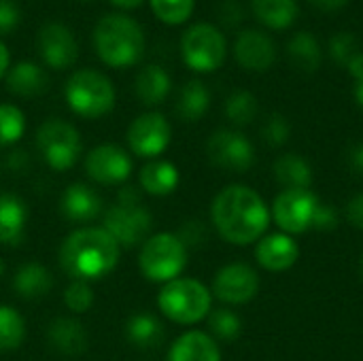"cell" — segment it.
<instances>
[{
    "label": "cell",
    "instance_id": "cell-50",
    "mask_svg": "<svg viewBox=\"0 0 363 361\" xmlns=\"http://www.w3.org/2000/svg\"><path fill=\"white\" fill-rule=\"evenodd\" d=\"M359 274H362V279H363V255H362V262H359Z\"/></svg>",
    "mask_w": 363,
    "mask_h": 361
},
{
    "label": "cell",
    "instance_id": "cell-20",
    "mask_svg": "<svg viewBox=\"0 0 363 361\" xmlns=\"http://www.w3.org/2000/svg\"><path fill=\"white\" fill-rule=\"evenodd\" d=\"M47 338L49 345L66 357H79L87 349V332L83 323L72 317H57L49 323Z\"/></svg>",
    "mask_w": 363,
    "mask_h": 361
},
{
    "label": "cell",
    "instance_id": "cell-4",
    "mask_svg": "<svg viewBox=\"0 0 363 361\" xmlns=\"http://www.w3.org/2000/svg\"><path fill=\"white\" fill-rule=\"evenodd\" d=\"M68 106L85 119H98L115 109V87L111 79L94 68H83L70 74L64 87Z\"/></svg>",
    "mask_w": 363,
    "mask_h": 361
},
{
    "label": "cell",
    "instance_id": "cell-19",
    "mask_svg": "<svg viewBox=\"0 0 363 361\" xmlns=\"http://www.w3.org/2000/svg\"><path fill=\"white\" fill-rule=\"evenodd\" d=\"M168 361H221V351L213 336L191 330L172 343Z\"/></svg>",
    "mask_w": 363,
    "mask_h": 361
},
{
    "label": "cell",
    "instance_id": "cell-33",
    "mask_svg": "<svg viewBox=\"0 0 363 361\" xmlns=\"http://www.w3.org/2000/svg\"><path fill=\"white\" fill-rule=\"evenodd\" d=\"M26 132V117L19 106L2 102L0 104V147L15 145Z\"/></svg>",
    "mask_w": 363,
    "mask_h": 361
},
{
    "label": "cell",
    "instance_id": "cell-23",
    "mask_svg": "<svg viewBox=\"0 0 363 361\" xmlns=\"http://www.w3.org/2000/svg\"><path fill=\"white\" fill-rule=\"evenodd\" d=\"M170 87H172L170 74L160 64L145 66L134 81V91L145 106H155L164 102L170 94Z\"/></svg>",
    "mask_w": 363,
    "mask_h": 361
},
{
    "label": "cell",
    "instance_id": "cell-34",
    "mask_svg": "<svg viewBox=\"0 0 363 361\" xmlns=\"http://www.w3.org/2000/svg\"><path fill=\"white\" fill-rule=\"evenodd\" d=\"M149 4L160 21L168 26H181L191 17L196 0H149Z\"/></svg>",
    "mask_w": 363,
    "mask_h": 361
},
{
    "label": "cell",
    "instance_id": "cell-18",
    "mask_svg": "<svg viewBox=\"0 0 363 361\" xmlns=\"http://www.w3.org/2000/svg\"><path fill=\"white\" fill-rule=\"evenodd\" d=\"M255 257L264 270L285 272L298 262L300 247L289 234H270L266 238H259V245L255 249Z\"/></svg>",
    "mask_w": 363,
    "mask_h": 361
},
{
    "label": "cell",
    "instance_id": "cell-13",
    "mask_svg": "<svg viewBox=\"0 0 363 361\" xmlns=\"http://www.w3.org/2000/svg\"><path fill=\"white\" fill-rule=\"evenodd\" d=\"M85 172L100 185H121L132 174V157L117 145H98L85 155Z\"/></svg>",
    "mask_w": 363,
    "mask_h": 361
},
{
    "label": "cell",
    "instance_id": "cell-24",
    "mask_svg": "<svg viewBox=\"0 0 363 361\" xmlns=\"http://www.w3.org/2000/svg\"><path fill=\"white\" fill-rule=\"evenodd\" d=\"M164 326L157 317H153L151 313H136L128 319L125 323V338L132 347L149 351V349H157L164 343Z\"/></svg>",
    "mask_w": 363,
    "mask_h": 361
},
{
    "label": "cell",
    "instance_id": "cell-27",
    "mask_svg": "<svg viewBox=\"0 0 363 361\" xmlns=\"http://www.w3.org/2000/svg\"><path fill=\"white\" fill-rule=\"evenodd\" d=\"M251 9L264 26L274 30L289 28L300 15L296 0H251Z\"/></svg>",
    "mask_w": 363,
    "mask_h": 361
},
{
    "label": "cell",
    "instance_id": "cell-42",
    "mask_svg": "<svg viewBox=\"0 0 363 361\" xmlns=\"http://www.w3.org/2000/svg\"><path fill=\"white\" fill-rule=\"evenodd\" d=\"M347 217L351 221V226H355L357 230H363V194L355 196L349 206H347Z\"/></svg>",
    "mask_w": 363,
    "mask_h": 361
},
{
    "label": "cell",
    "instance_id": "cell-29",
    "mask_svg": "<svg viewBox=\"0 0 363 361\" xmlns=\"http://www.w3.org/2000/svg\"><path fill=\"white\" fill-rule=\"evenodd\" d=\"M274 177L287 189H311L313 170L308 162L296 153H287L274 162Z\"/></svg>",
    "mask_w": 363,
    "mask_h": 361
},
{
    "label": "cell",
    "instance_id": "cell-16",
    "mask_svg": "<svg viewBox=\"0 0 363 361\" xmlns=\"http://www.w3.org/2000/svg\"><path fill=\"white\" fill-rule=\"evenodd\" d=\"M234 55L242 68L249 70H268L277 57L274 43L262 30H242L234 40Z\"/></svg>",
    "mask_w": 363,
    "mask_h": 361
},
{
    "label": "cell",
    "instance_id": "cell-17",
    "mask_svg": "<svg viewBox=\"0 0 363 361\" xmlns=\"http://www.w3.org/2000/svg\"><path fill=\"white\" fill-rule=\"evenodd\" d=\"M104 211L100 194L85 185V183H74L64 189L60 198V213L66 221L72 223H89L98 219Z\"/></svg>",
    "mask_w": 363,
    "mask_h": 361
},
{
    "label": "cell",
    "instance_id": "cell-28",
    "mask_svg": "<svg viewBox=\"0 0 363 361\" xmlns=\"http://www.w3.org/2000/svg\"><path fill=\"white\" fill-rule=\"evenodd\" d=\"M208 106H211V94L202 81L191 79L181 87V94L177 100V113L183 121L202 119L206 115Z\"/></svg>",
    "mask_w": 363,
    "mask_h": 361
},
{
    "label": "cell",
    "instance_id": "cell-49",
    "mask_svg": "<svg viewBox=\"0 0 363 361\" xmlns=\"http://www.w3.org/2000/svg\"><path fill=\"white\" fill-rule=\"evenodd\" d=\"M4 270H6V268H4V264H2V260H0V279H2V274H4Z\"/></svg>",
    "mask_w": 363,
    "mask_h": 361
},
{
    "label": "cell",
    "instance_id": "cell-11",
    "mask_svg": "<svg viewBox=\"0 0 363 361\" xmlns=\"http://www.w3.org/2000/svg\"><path fill=\"white\" fill-rule=\"evenodd\" d=\"M172 138V128L162 113H143L128 128L130 151L145 160L162 155Z\"/></svg>",
    "mask_w": 363,
    "mask_h": 361
},
{
    "label": "cell",
    "instance_id": "cell-2",
    "mask_svg": "<svg viewBox=\"0 0 363 361\" xmlns=\"http://www.w3.org/2000/svg\"><path fill=\"white\" fill-rule=\"evenodd\" d=\"M119 245L104 228H81L68 234L60 247V266L72 281H96L119 264Z\"/></svg>",
    "mask_w": 363,
    "mask_h": 361
},
{
    "label": "cell",
    "instance_id": "cell-14",
    "mask_svg": "<svg viewBox=\"0 0 363 361\" xmlns=\"http://www.w3.org/2000/svg\"><path fill=\"white\" fill-rule=\"evenodd\" d=\"M257 289L259 277L247 264H228L217 272L213 281L215 298L225 304H247L257 296Z\"/></svg>",
    "mask_w": 363,
    "mask_h": 361
},
{
    "label": "cell",
    "instance_id": "cell-47",
    "mask_svg": "<svg viewBox=\"0 0 363 361\" xmlns=\"http://www.w3.org/2000/svg\"><path fill=\"white\" fill-rule=\"evenodd\" d=\"M143 2H145V0H111V4H113V6L123 9V11H132V9L140 6Z\"/></svg>",
    "mask_w": 363,
    "mask_h": 361
},
{
    "label": "cell",
    "instance_id": "cell-5",
    "mask_svg": "<svg viewBox=\"0 0 363 361\" xmlns=\"http://www.w3.org/2000/svg\"><path fill=\"white\" fill-rule=\"evenodd\" d=\"M153 217L147 206L140 204V198L134 187H125L119 194V200L104 211V230L113 236L119 247H136L149 238Z\"/></svg>",
    "mask_w": 363,
    "mask_h": 361
},
{
    "label": "cell",
    "instance_id": "cell-25",
    "mask_svg": "<svg viewBox=\"0 0 363 361\" xmlns=\"http://www.w3.org/2000/svg\"><path fill=\"white\" fill-rule=\"evenodd\" d=\"M51 287H53L51 272L43 264H36V262L23 264L13 277V289L23 300L45 298Z\"/></svg>",
    "mask_w": 363,
    "mask_h": 361
},
{
    "label": "cell",
    "instance_id": "cell-21",
    "mask_svg": "<svg viewBox=\"0 0 363 361\" xmlns=\"http://www.w3.org/2000/svg\"><path fill=\"white\" fill-rule=\"evenodd\" d=\"M47 85H49L47 72L30 60L17 62L6 72L9 91L21 98H36L47 91Z\"/></svg>",
    "mask_w": 363,
    "mask_h": 361
},
{
    "label": "cell",
    "instance_id": "cell-43",
    "mask_svg": "<svg viewBox=\"0 0 363 361\" xmlns=\"http://www.w3.org/2000/svg\"><path fill=\"white\" fill-rule=\"evenodd\" d=\"M349 166L355 174H363V143H357L349 149Z\"/></svg>",
    "mask_w": 363,
    "mask_h": 361
},
{
    "label": "cell",
    "instance_id": "cell-32",
    "mask_svg": "<svg viewBox=\"0 0 363 361\" xmlns=\"http://www.w3.org/2000/svg\"><path fill=\"white\" fill-rule=\"evenodd\" d=\"M225 115L236 126L251 123L257 117V98L247 89L230 94V98L225 100Z\"/></svg>",
    "mask_w": 363,
    "mask_h": 361
},
{
    "label": "cell",
    "instance_id": "cell-8",
    "mask_svg": "<svg viewBox=\"0 0 363 361\" xmlns=\"http://www.w3.org/2000/svg\"><path fill=\"white\" fill-rule=\"evenodd\" d=\"M36 147L45 164L62 172L77 164L83 151V140L72 123L64 119H47L36 132Z\"/></svg>",
    "mask_w": 363,
    "mask_h": 361
},
{
    "label": "cell",
    "instance_id": "cell-40",
    "mask_svg": "<svg viewBox=\"0 0 363 361\" xmlns=\"http://www.w3.org/2000/svg\"><path fill=\"white\" fill-rule=\"evenodd\" d=\"M336 226H338V213H336V209L321 202L319 209H317V213H315L313 228H317V230H334Z\"/></svg>",
    "mask_w": 363,
    "mask_h": 361
},
{
    "label": "cell",
    "instance_id": "cell-45",
    "mask_svg": "<svg viewBox=\"0 0 363 361\" xmlns=\"http://www.w3.org/2000/svg\"><path fill=\"white\" fill-rule=\"evenodd\" d=\"M9 68H11V53H9L6 45L0 40V79H4V77H6Z\"/></svg>",
    "mask_w": 363,
    "mask_h": 361
},
{
    "label": "cell",
    "instance_id": "cell-7",
    "mask_svg": "<svg viewBox=\"0 0 363 361\" xmlns=\"http://www.w3.org/2000/svg\"><path fill=\"white\" fill-rule=\"evenodd\" d=\"M138 266L147 281L166 285L179 279V274L185 270L187 247L181 243L177 234H170V232L153 234L143 243Z\"/></svg>",
    "mask_w": 363,
    "mask_h": 361
},
{
    "label": "cell",
    "instance_id": "cell-22",
    "mask_svg": "<svg viewBox=\"0 0 363 361\" xmlns=\"http://www.w3.org/2000/svg\"><path fill=\"white\" fill-rule=\"evenodd\" d=\"M28 226V206L15 194H0V245H17Z\"/></svg>",
    "mask_w": 363,
    "mask_h": 361
},
{
    "label": "cell",
    "instance_id": "cell-46",
    "mask_svg": "<svg viewBox=\"0 0 363 361\" xmlns=\"http://www.w3.org/2000/svg\"><path fill=\"white\" fill-rule=\"evenodd\" d=\"M315 6H319L321 11H338L342 9L349 0H311Z\"/></svg>",
    "mask_w": 363,
    "mask_h": 361
},
{
    "label": "cell",
    "instance_id": "cell-36",
    "mask_svg": "<svg viewBox=\"0 0 363 361\" xmlns=\"http://www.w3.org/2000/svg\"><path fill=\"white\" fill-rule=\"evenodd\" d=\"M64 304L68 306L70 313H87L94 304V291L89 287V283L85 281H72L66 291H64Z\"/></svg>",
    "mask_w": 363,
    "mask_h": 361
},
{
    "label": "cell",
    "instance_id": "cell-30",
    "mask_svg": "<svg viewBox=\"0 0 363 361\" xmlns=\"http://www.w3.org/2000/svg\"><path fill=\"white\" fill-rule=\"evenodd\" d=\"M287 53L289 60L296 68L304 70V72H313L321 66V45L317 40L315 34L311 32H298L291 36L289 45H287Z\"/></svg>",
    "mask_w": 363,
    "mask_h": 361
},
{
    "label": "cell",
    "instance_id": "cell-6",
    "mask_svg": "<svg viewBox=\"0 0 363 361\" xmlns=\"http://www.w3.org/2000/svg\"><path fill=\"white\" fill-rule=\"evenodd\" d=\"M211 291L196 279H174L157 294L162 315L179 326H194L211 313Z\"/></svg>",
    "mask_w": 363,
    "mask_h": 361
},
{
    "label": "cell",
    "instance_id": "cell-41",
    "mask_svg": "<svg viewBox=\"0 0 363 361\" xmlns=\"http://www.w3.org/2000/svg\"><path fill=\"white\" fill-rule=\"evenodd\" d=\"M242 17H245V13H242V6L238 2H234V0L221 2V6H219V19L225 26H236V23L242 21Z\"/></svg>",
    "mask_w": 363,
    "mask_h": 361
},
{
    "label": "cell",
    "instance_id": "cell-44",
    "mask_svg": "<svg viewBox=\"0 0 363 361\" xmlns=\"http://www.w3.org/2000/svg\"><path fill=\"white\" fill-rule=\"evenodd\" d=\"M347 68H349V72L357 79V81H363V53H355L353 57H351V62L347 64Z\"/></svg>",
    "mask_w": 363,
    "mask_h": 361
},
{
    "label": "cell",
    "instance_id": "cell-37",
    "mask_svg": "<svg viewBox=\"0 0 363 361\" xmlns=\"http://www.w3.org/2000/svg\"><path fill=\"white\" fill-rule=\"evenodd\" d=\"M359 43L351 32H338L330 38V55L336 64L347 66L355 53H359Z\"/></svg>",
    "mask_w": 363,
    "mask_h": 361
},
{
    "label": "cell",
    "instance_id": "cell-48",
    "mask_svg": "<svg viewBox=\"0 0 363 361\" xmlns=\"http://www.w3.org/2000/svg\"><path fill=\"white\" fill-rule=\"evenodd\" d=\"M355 98H357L359 106L363 109V81H357V87H355Z\"/></svg>",
    "mask_w": 363,
    "mask_h": 361
},
{
    "label": "cell",
    "instance_id": "cell-26",
    "mask_svg": "<svg viewBox=\"0 0 363 361\" xmlns=\"http://www.w3.org/2000/svg\"><path fill=\"white\" fill-rule=\"evenodd\" d=\"M179 185V170L172 162L153 160L140 170V187L151 196H170Z\"/></svg>",
    "mask_w": 363,
    "mask_h": 361
},
{
    "label": "cell",
    "instance_id": "cell-1",
    "mask_svg": "<svg viewBox=\"0 0 363 361\" xmlns=\"http://www.w3.org/2000/svg\"><path fill=\"white\" fill-rule=\"evenodd\" d=\"M213 223L232 245H251L264 236L270 223L266 202L247 185H230L213 200Z\"/></svg>",
    "mask_w": 363,
    "mask_h": 361
},
{
    "label": "cell",
    "instance_id": "cell-10",
    "mask_svg": "<svg viewBox=\"0 0 363 361\" xmlns=\"http://www.w3.org/2000/svg\"><path fill=\"white\" fill-rule=\"evenodd\" d=\"M319 204L311 189H285L274 198L272 217L285 234H302L313 228Z\"/></svg>",
    "mask_w": 363,
    "mask_h": 361
},
{
    "label": "cell",
    "instance_id": "cell-12",
    "mask_svg": "<svg viewBox=\"0 0 363 361\" xmlns=\"http://www.w3.org/2000/svg\"><path fill=\"white\" fill-rule=\"evenodd\" d=\"M206 151L217 168L230 172H245L255 162V149L251 140L234 130H217L208 138Z\"/></svg>",
    "mask_w": 363,
    "mask_h": 361
},
{
    "label": "cell",
    "instance_id": "cell-9",
    "mask_svg": "<svg viewBox=\"0 0 363 361\" xmlns=\"http://www.w3.org/2000/svg\"><path fill=\"white\" fill-rule=\"evenodd\" d=\"M228 53L225 36L213 23H194L181 38V55L196 72L217 70Z\"/></svg>",
    "mask_w": 363,
    "mask_h": 361
},
{
    "label": "cell",
    "instance_id": "cell-39",
    "mask_svg": "<svg viewBox=\"0 0 363 361\" xmlns=\"http://www.w3.org/2000/svg\"><path fill=\"white\" fill-rule=\"evenodd\" d=\"M21 13L15 0H0V34H9L19 26Z\"/></svg>",
    "mask_w": 363,
    "mask_h": 361
},
{
    "label": "cell",
    "instance_id": "cell-35",
    "mask_svg": "<svg viewBox=\"0 0 363 361\" xmlns=\"http://www.w3.org/2000/svg\"><path fill=\"white\" fill-rule=\"evenodd\" d=\"M208 328H211V332H213V336L217 340L234 343L240 336V332H242V321H240V317L234 311L217 309L208 317Z\"/></svg>",
    "mask_w": 363,
    "mask_h": 361
},
{
    "label": "cell",
    "instance_id": "cell-15",
    "mask_svg": "<svg viewBox=\"0 0 363 361\" xmlns=\"http://www.w3.org/2000/svg\"><path fill=\"white\" fill-rule=\"evenodd\" d=\"M38 51L47 66L55 70L70 68L79 57V45L72 30L60 21H47L38 32Z\"/></svg>",
    "mask_w": 363,
    "mask_h": 361
},
{
    "label": "cell",
    "instance_id": "cell-38",
    "mask_svg": "<svg viewBox=\"0 0 363 361\" xmlns=\"http://www.w3.org/2000/svg\"><path fill=\"white\" fill-rule=\"evenodd\" d=\"M289 134H291V128H289V121H287L283 115H272V117L266 121L264 130H262V136H264V140H266L270 147H281V145H285L287 138H289Z\"/></svg>",
    "mask_w": 363,
    "mask_h": 361
},
{
    "label": "cell",
    "instance_id": "cell-31",
    "mask_svg": "<svg viewBox=\"0 0 363 361\" xmlns=\"http://www.w3.org/2000/svg\"><path fill=\"white\" fill-rule=\"evenodd\" d=\"M26 338L23 317L9 304H0V351H15Z\"/></svg>",
    "mask_w": 363,
    "mask_h": 361
},
{
    "label": "cell",
    "instance_id": "cell-3",
    "mask_svg": "<svg viewBox=\"0 0 363 361\" xmlns=\"http://www.w3.org/2000/svg\"><path fill=\"white\" fill-rule=\"evenodd\" d=\"M94 47L98 57L111 68L134 66L145 53V32L128 15H104L94 28Z\"/></svg>",
    "mask_w": 363,
    "mask_h": 361
}]
</instances>
